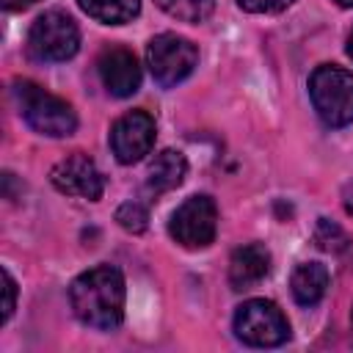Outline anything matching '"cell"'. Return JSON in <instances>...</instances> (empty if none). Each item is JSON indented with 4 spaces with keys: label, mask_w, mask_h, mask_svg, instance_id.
Instances as JSON below:
<instances>
[{
    "label": "cell",
    "mask_w": 353,
    "mask_h": 353,
    "mask_svg": "<svg viewBox=\"0 0 353 353\" xmlns=\"http://www.w3.org/2000/svg\"><path fill=\"white\" fill-rule=\"evenodd\" d=\"M124 276L113 265H97L80 273L69 287L74 317L97 331H113L124 320Z\"/></svg>",
    "instance_id": "obj_1"
},
{
    "label": "cell",
    "mask_w": 353,
    "mask_h": 353,
    "mask_svg": "<svg viewBox=\"0 0 353 353\" xmlns=\"http://www.w3.org/2000/svg\"><path fill=\"white\" fill-rule=\"evenodd\" d=\"M11 94H14V102L19 108V116L36 132L50 135V138H63V135H72L77 130V116H74L72 105L66 99L44 91L39 83L14 80Z\"/></svg>",
    "instance_id": "obj_2"
},
{
    "label": "cell",
    "mask_w": 353,
    "mask_h": 353,
    "mask_svg": "<svg viewBox=\"0 0 353 353\" xmlns=\"http://www.w3.org/2000/svg\"><path fill=\"white\" fill-rule=\"evenodd\" d=\"M309 97L323 124L347 127L353 121V72L339 66H317L309 77Z\"/></svg>",
    "instance_id": "obj_3"
},
{
    "label": "cell",
    "mask_w": 353,
    "mask_h": 353,
    "mask_svg": "<svg viewBox=\"0 0 353 353\" xmlns=\"http://www.w3.org/2000/svg\"><path fill=\"white\" fill-rule=\"evenodd\" d=\"M80 30L66 11H44L28 30V52L36 61L58 63L77 52Z\"/></svg>",
    "instance_id": "obj_4"
},
{
    "label": "cell",
    "mask_w": 353,
    "mask_h": 353,
    "mask_svg": "<svg viewBox=\"0 0 353 353\" xmlns=\"http://www.w3.org/2000/svg\"><path fill=\"white\" fill-rule=\"evenodd\" d=\"M234 334L251 347H276L290 339V323L273 301L251 298L234 312Z\"/></svg>",
    "instance_id": "obj_5"
},
{
    "label": "cell",
    "mask_w": 353,
    "mask_h": 353,
    "mask_svg": "<svg viewBox=\"0 0 353 353\" xmlns=\"http://www.w3.org/2000/svg\"><path fill=\"white\" fill-rule=\"evenodd\" d=\"M199 63V50L193 41L176 33H160L146 44V66L157 85L171 88L190 77Z\"/></svg>",
    "instance_id": "obj_6"
},
{
    "label": "cell",
    "mask_w": 353,
    "mask_h": 353,
    "mask_svg": "<svg viewBox=\"0 0 353 353\" xmlns=\"http://www.w3.org/2000/svg\"><path fill=\"white\" fill-rule=\"evenodd\" d=\"M215 229H218V210L215 201L204 193L185 199L168 221L171 237L185 248H207L215 240Z\"/></svg>",
    "instance_id": "obj_7"
},
{
    "label": "cell",
    "mask_w": 353,
    "mask_h": 353,
    "mask_svg": "<svg viewBox=\"0 0 353 353\" xmlns=\"http://www.w3.org/2000/svg\"><path fill=\"white\" fill-rule=\"evenodd\" d=\"M154 135V119L146 110H130L110 127V149L119 163L132 165L152 152Z\"/></svg>",
    "instance_id": "obj_8"
},
{
    "label": "cell",
    "mask_w": 353,
    "mask_h": 353,
    "mask_svg": "<svg viewBox=\"0 0 353 353\" xmlns=\"http://www.w3.org/2000/svg\"><path fill=\"white\" fill-rule=\"evenodd\" d=\"M50 182L55 185V190H61L66 196L88 199V201H97L102 196V190H105L102 171L83 152H74V154L63 157L61 163H55L52 171H50Z\"/></svg>",
    "instance_id": "obj_9"
},
{
    "label": "cell",
    "mask_w": 353,
    "mask_h": 353,
    "mask_svg": "<svg viewBox=\"0 0 353 353\" xmlns=\"http://www.w3.org/2000/svg\"><path fill=\"white\" fill-rule=\"evenodd\" d=\"M99 77H102V85L124 99V97H132L138 88H141V66H138V58L124 50V47H110L99 55Z\"/></svg>",
    "instance_id": "obj_10"
},
{
    "label": "cell",
    "mask_w": 353,
    "mask_h": 353,
    "mask_svg": "<svg viewBox=\"0 0 353 353\" xmlns=\"http://www.w3.org/2000/svg\"><path fill=\"white\" fill-rule=\"evenodd\" d=\"M270 273V254L259 243H245L234 248L229 259V281L234 290H251Z\"/></svg>",
    "instance_id": "obj_11"
},
{
    "label": "cell",
    "mask_w": 353,
    "mask_h": 353,
    "mask_svg": "<svg viewBox=\"0 0 353 353\" xmlns=\"http://www.w3.org/2000/svg\"><path fill=\"white\" fill-rule=\"evenodd\" d=\"M185 174H188V160H185V154L176 152V149H163V152L154 154V160L149 163L143 190H146L149 196H163V193L174 190L176 185H182Z\"/></svg>",
    "instance_id": "obj_12"
},
{
    "label": "cell",
    "mask_w": 353,
    "mask_h": 353,
    "mask_svg": "<svg viewBox=\"0 0 353 353\" xmlns=\"http://www.w3.org/2000/svg\"><path fill=\"white\" fill-rule=\"evenodd\" d=\"M292 298L301 306H314L328 290V268L323 262H301L290 276Z\"/></svg>",
    "instance_id": "obj_13"
},
{
    "label": "cell",
    "mask_w": 353,
    "mask_h": 353,
    "mask_svg": "<svg viewBox=\"0 0 353 353\" xmlns=\"http://www.w3.org/2000/svg\"><path fill=\"white\" fill-rule=\"evenodd\" d=\"M77 6L105 25H124L141 14V0H77Z\"/></svg>",
    "instance_id": "obj_14"
},
{
    "label": "cell",
    "mask_w": 353,
    "mask_h": 353,
    "mask_svg": "<svg viewBox=\"0 0 353 353\" xmlns=\"http://www.w3.org/2000/svg\"><path fill=\"white\" fill-rule=\"evenodd\" d=\"M154 3L174 19H182L190 25L207 22L215 11V0H154Z\"/></svg>",
    "instance_id": "obj_15"
},
{
    "label": "cell",
    "mask_w": 353,
    "mask_h": 353,
    "mask_svg": "<svg viewBox=\"0 0 353 353\" xmlns=\"http://www.w3.org/2000/svg\"><path fill=\"white\" fill-rule=\"evenodd\" d=\"M116 221L124 232H132V234H141L146 232L149 226V210L141 204V201H124L119 210H116Z\"/></svg>",
    "instance_id": "obj_16"
},
{
    "label": "cell",
    "mask_w": 353,
    "mask_h": 353,
    "mask_svg": "<svg viewBox=\"0 0 353 353\" xmlns=\"http://www.w3.org/2000/svg\"><path fill=\"white\" fill-rule=\"evenodd\" d=\"M314 243L323 251H345L350 240H347V234L336 223H331L328 218H320L317 221V229H314Z\"/></svg>",
    "instance_id": "obj_17"
},
{
    "label": "cell",
    "mask_w": 353,
    "mask_h": 353,
    "mask_svg": "<svg viewBox=\"0 0 353 353\" xmlns=\"http://www.w3.org/2000/svg\"><path fill=\"white\" fill-rule=\"evenodd\" d=\"M292 3L295 0H237V6L251 14H279V11L290 8Z\"/></svg>",
    "instance_id": "obj_18"
},
{
    "label": "cell",
    "mask_w": 353,
    "mask_h": 353,
    "mask_svg": "<svg viewBox=\"0 0 353 353\" xmlns=\"http://www.w3.org/2000/svg\"><path fill=\"white\" fill-rule=\"evenodd\" d=\"M14 303H17V281L8 273V268H3V323L14 314Z\"/></svg>",
    "instance_id": "obj_19"
},
{
    "label": "cell",
    "mask_w": 353,
    "mask_h": 353,
    "mask_svg": "<svg viewBox=\"0 0 353 353\" xmlns=\"http://www.w3.org/2000/svg\"><path fill=\"white\" fill-rule=\"evenodd\" d=\"M342 204H345L347 215L353 218V182H347V185L342 188Z\"/></svg>",
    "instance_id": "obj_20"
},
{
    "label": "cell",
    "mask_w": 353,
    "mask_h": 353,
    "mask_svg": "<svg viewBox=\"0 0 353 353\" xmlns=\"http://www.w3.org/2000/svg\"><path fill=\"white\" fill-rule=\"evenodd\" d=\"M36 0H3V8L6 11H17V8H28V6H33Z\"/></svg>",
    "instance_id": "obj_21"
},
{
    "label": "cell",
    "mask_w": 353,
    "mask_h": 353,
    "mask_svg": "<svg viewBox=\"0 0 353 353\" xmlns=\"http://www.w3.org/2000/svg\"><path fill=\"white\" fill-rule=\"evenodd\" d=\"M336 6H342V8H353V0H334Z\"/></svg>",
    "instance_id": "obj_22"
},
{
    "label": "cell",
    "mask_w": 353,
    "mask_h": 353,
    "mask_svg": "<svg viewBox=\"0 0 353 353\" xmlns=\"http://www.w3.org/2000/svg\"><path fill=\"white\" fill-rule=\"evenodd\" d=\"M347 55L353 58V30H350V36H347Z\"/></svg>",
    "instance_id": "obj_23"
},
{
    "label": "cell",
    "mask_w": 353,
    "mask_h": 353,
    "mask_svg": "<svg viewBox=\"0 0 353 353\" xmlns=\"http://www.w3.org/2000/svg\"><path fill=\"white\" fill-rule=\"evenodd\" d=\"M350 320H353V312H350Z\"/></svg>",
    "instance_id": "obj_24"
}]
</instances>
